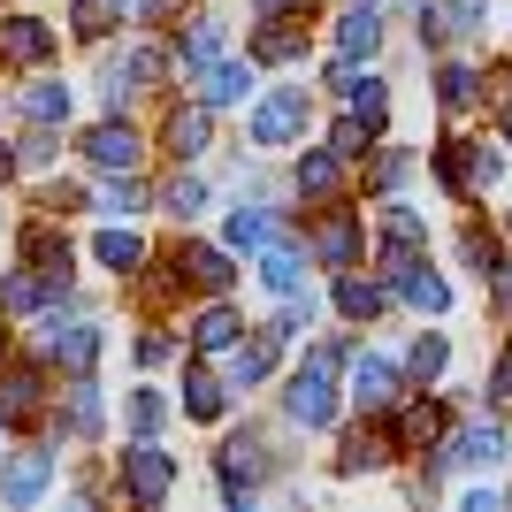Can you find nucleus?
<instances>
[{
  "mask_svg": "<svg viewBox=\"0 0 512 512\" xmlns=\"http://www.w3.org/2000/svg\"><path fill=\"white\" fill-rule=\"evenodd\" d=\"M161 390H138V398H130V428H138V436H153V428H161Z\"/></svg>",
  "mask_w": 512,
  "mask_h": 512,
  "instance_id": "nucleus-35",
  "label": "nucleus"
},
{
  "mask_svg": "<svg viewBox=\"0 0 512 512\" xmlns=\"http://www.w3.org/2000/svg\"><path fill=\"white\" fill-rule=\"evenodd\" d=\"M467 100H474V69L451 62V69H444V107H467Z\"/></svg>",
  "mask_w": 512,
  "mask_h": 512,
  "instance_id": "nucleus-40",
  "label": "nucleus"
},
{
  "mask_svg": "<svg viewBox=\"0 0 512 512\" xmlns=\"http://www.w3.org/2000/svg\"><path fill=\"white\" fill-rule=\"evenodd\" d=\"M276 352H283V329H245V352L230 360V383H260L276 367Z\"/></svg>",
  "mask_w": 512,
  "mask_h": 512,
  "instance_id": "nucleus-15",
  "label": "nucleus"
},
{
  "mask_svg": "<svg viewBox=\"0 0 512 512\" xmlns=\"http://www.w3.org/2000/svg\"><path fill=\"white\" fill-rule=\"evenodd\" d=\"M100 207H107V214H130V207H138V184H130V176H123V184H115V192H107Z\"/></svg>",
  "mask_w": 512,
  "mask_h": 512,
  "instance_id": "nucleus-41",
  "label": "nucleus"
},
{
  "mask_svg": "<svg viewBox=\"0 0 512 512\" xmlns=\"http://www.w3.org/2000/svg\"><path fill=\"white\" fill-rule=\"evenodd\" d=\"M0 406H8V421L31 413V406H39V375H8V383H0Z\"/></svg>",
  "mask_w": 512,
  "mask_h": 512,
  "instance_id": "nucleus-34",
  "label": "nucleus"
},
{
  "mask_svg": "<svg viewBox=\"0 0 512 512\" xmlns=\"http://www.w3.org/2000/svg\"><path fill=\"white\" fill-rule=\"evenodd\" d=\"M444 436V406H406L398 413V444H436Z\"/></svg>",
  "mask_w": 512,
  "mask_h": 512,
  "instance_id": "nucleus-28",
  "label": "nucleus"
},
{
  "mask_svg": "<svg viewBox=\"0 0 512 512\" xmlns=\"http://www.w3.org/2000/svg\"><path fill=\"white\" fill-rule=\"evenodd\" d=\"M8 169H16V153H0V176H8Z\"/></svg>",
  "mask_w": 512,
  "mask_h": 512,
  "instance_id": "nucleus-47",
  "label": "nucleus"
},
{
  "mask_svg": "<svg viewBox=\"0 0 512 512\" xmlns=\"http://www.w3.org/2000/svg\"><path fill=\"white\" fill-rule=\"evenodd\" d=\"M23 253H31V268H39V276L54 283V291L69 283V245H62L54 230H46V222H31V237H23Z\"/></svg>",
  "mask_w": 512,
  "mask_h": 512,
  "instance_id": "nucleus-16",
  "label": "nucleus"
},
{
  "mask_svg": "<svg viewBox=\"0 0 512 512\" xmlns=\"http://www.w3.org/2000/svg\"><path fill=\"white\" fill-rule=\"evenodd\" d=\"M115 8H123V16H153V0H115Z\"/></svg>",
  "mask_w": 512,
  "mask_h": 512,
  "instance_id": "nucleus-44",
  "label": "nucleus"
},
{
  "mask_svg": "<svg viewBox=\"0 0 512 512\" xmlns=\"http://www.w3.org/2000/svg\"><path fill=\"white\" fill-rule=\"evenodd\" d=\"M46 291H54V283L31 268V276H8V283H0V306H8V314H23V306H39Z\"/></svg>",
  "mask_w": 512,
  "mask_h": 512,
  "instance_id": "nucleus-31",
  "label": "nucleus"
},
{
  "mask_svg": "<svg viewBox=\"0 0 512 512\" xmlns=\"http://www.w3.org/2000/svg\"><path fill=\"white\" fill-rule=\"evenodd\" d=\"M444 467H505V428L497 421H474V428H459L451 436V451H444Z\"/></svg>",
  "mask_w": 512,
  "mask_h": 512,
  "instance_id": "nucleus-9",
  "label": "nucleus"
},
{
  "mask_svg": "<svg viewBox=\"0 0 512 512\" xmlns=\"http://www.w3.org/2000/svg\"><path fill=\"white\" fill-rule=\"evenodd\" d=\"M505 138H512V107H505Z\"/></svg>",
  "mask_w": 512,
  "mask_h": 512,
  "instance_id": "nucleus-48",
  "label": "nucleus"
},
{
  "mask_svg": "<svg viewBox=\"0 0 512 512\" xmlns=\"http://www.w3.org/2000/svg\"><path fill=\"white\" fill-rule=\"evenodd\" d=\"M283 237L276 207H230V253H268Z\"/></svg>",
  "mask_w": 512,
  "mask_h": 512,
  "instance_id": "nucleus-14",
  "label": "nucleus"
},
{
  "mask_svg": "<svg viewBox=\"0 0 512 512\" xmlns=\"http://www.w3.org/2000/svg\"><path fill=\"white\" fill-rule=\"evenodd\" d=\"M85 161L107 176H130L138 169V138H130V123H92L85 130Z\"/></svg>",
  "mask_w": 512,
  "mask_h": 512,
  "instance_id": "nucleus-8",
  "label": "nucleus"
},
{
  "mask_svg": "<svg viewBox=\"0 0 512 512\" xmlns=\"http://www.w3.org/2000/svg\"><path fill=\"white\" fill-rule=\"evenodd\" d=\"M337 367H344V344H314V352H306V367L291 375L283 413H291L299 428H321L329 413H337Z\"/></svg>",
  "mask_w": 512,
  "mask_h": 512,
  "instance_id": "nucleus-1",
  "label": "nucleus"
},
{
  "mask_svg": "<svg viewBox=\"0 0 512 512\" xmlns=\"http://www.w3.org/2000/svg\"><path fill=\"white\" fill-rule=\"evenodd\" d=\"M199 100H207V107H237V100H253V62H230V54H214V62L199 69Z\"/></svg>",
  "mask_w": 512,
  "mask_h": 512,
  "instance_id": "nucleus-10",
  "label": "nucleus"
},
{
  "mask_svg": "<svg viewBox=\"0 0 512 512\" xmlns=\"http://www.w3.org/2000/svg\"><path fill=\"white\" fill-rule=\"evenodd\" d=\"M299 54H306V39L283 31V23H260L253 31V62H299Z\"/></svg>",
  "mask_w": 512,
  "mask_h": 512,
  "instance_id": "nucleus-24",
  "label": "nucleus"
},
{
  "mask_svg": "<svg viewBox=\"0 0 512 512\" xmlns=\"http://www.w3.org/2000/svg\"><path fill=\"white\" fill-rule=\"evenodd\" d=\"M54 153H62V138H54V130H31V138H23V169H46Z\"/></svg>",
  "mask_w": 512,
  "mask_h": 512,
  "instance_id": "nucleus-37",
  "label": "nucleus"
},
{
  "mask_svg": "<svg viewBox=\"0 0 512 512\" xmlns=\"http://www.w3.org/2000/svg\"><path fill=\"white\" fill-rule=\"evenodd\" d=\"M314 260L321 268H352V260H360V214L352 207H337V214L314 222Z\"/></svg>",
  "mask_w": 512,
  "mask_h": 512,
  "instance_id": "nucleus-6",
  "label": "nucleus"
},
{
  "mask_svg": "<svg viewBox=\"0 0 512 512\" xmlns=\"http://www.w3.org/2000/svg\"><path fill=\"white\" fill-rule=\"evenodd\" d=\"M406 375H413V383H436V375H444V337H421V344H413Z\"/></svg>",
  "mask_w": 512,
  "mask_h": 512,
  "instance_id": "nucleus-33",
  "label": "nucleus"
},
{
  "mask_svg": "<svg viewBox=\"0 0 512 512\" xmlns=\"http://www.w3.org/2000/svg\"><path fill=\"white\" fill-rule=\"evenodd\" d=\"M260 474H268V451L253 444V436H237V444H222V459H214V482H222V497H245L260 490Z\"/></svg>",
  "mask_w": 512,
  "mask_h": 512,
  "instance_id": "nucleus-4",
  "label": "nucleus"
},
{
  "mask_svg": "<svg viewBox=\"0 0 512 512\" xmlns=\"http://www.w3.org/2000/svg\"><path fill=\"white\" fill-rule=\"evenodd\" d=\"M161 207H169L176 222H184V214H199V207H207V184H199V176H176L169 192H161Z\"/></svg>",
  "mask_w": 512,
  "mask_h": 512,
  "instance_id": "nucleus-32",
  "label": "nucleus"
},
{
  "mask_svg": "<svg viewBox=\"0 0 512 512\" xmlns=\"http://www.w3.org/2000/svg\"><path fill=\"white\" fill-rule=\"evenodd\" d=\"M406 176V153H375V184H398Z\"/></svg>",
  "mask_w": 512,
  "mask_h": 512,
  "instance_id": "nucleus-42",
  "label": "nucleus"
},
{
  "mask_svg": "<svg viewBox=\"0 0 512 512\" xmlns=\"http://www.w3.org/2000/svg\"><path fill=\"white\" fill-rule=\"evenodd\" d=\"M23 115H31V123H62L69 115V85H31L23 92Z\"/></svg>",
  "mask_w": 512,
  "mask_h": 512,
  "instance_id": "nucleus-30",
  "label": "nucleus"
},
{
  "mask_svg": "<svg viewBox=\"0 0 512 512\" xmlns=\"http://www.w3.org/2000/svg\"><path fill=\"white\" fill-rule=\"evenodd\" d=\"M92 253H100L107 268H115V276H130V268L146 260V245H138V237H130V230H100V245H92Z\"/></svg>",
  "mask_w": 512,
  "mask_h": 512,
  "instance_id": "nucleus-27",
  "label": "nucleus"
},
{
  "mask_svg": "<svg viewBox=\"0 0 512 512\" xmlns=\"http://www.w3.org/2000/svg\"><path fill=\"white\" fill-rule=\"evenodd\" d=\"M46 54H54V23H39V16H8V23H0V62L39 69Z\"/></svg>",
  "mask_w": 512,
  "mask_h": 512,
  "instance_id": "nucleus-5",
  "label": "nucleus"
},
{
  "mask_svg": "<svg viewBox=\"0 0 512 512\" xmlns=\"http://www.w3.org/2000/svg\"><path fill=\"white\" fill-rule=\"evenodd\" d=\"M260 276H268V291H276V299H291V291L306 283V268H299V253H291V245H268V260H260Z\"/></svg>",
  "mask_w": 512,
  "mask_h": 512,
  "instance_id": "nucleus-25",
  "label": "nucleus"
},
{
  "mask_svg": "<svg viewBox=\"0 0 512 512\" xmlns=\"http://www.w3.org/2000/svg\"><path fill=\"white\" fill-rule=\"evenodd\" d=\"M46 482H54V451H16V459L0 467V497H8V505H31Z\"/></svg>",
  "mask_w": 512,
  "mask_h": 512,
  "instance_id": "nucleus-12",
  "label": "nucleus"
},
{
  "mask_svg": "<svg viewBox=\"0 0 512 512\" xmlns=\"http://www.w3.org/2000/svg\"><path fill=\"white\" fill-rule=\"evenodd\" d=\"M46 352H54L69 375H85L92 352H100V329H92V321H54V314H46Z\"/></svg>",
  "mask_w": 512,
  "mask_h": 512,
  "instance_id": "nucleus-11",
  "label": "nucleus"
},
{
  "mask_svg": "<svg viewBox=\"0 0 512 512\" xmlns=\"http://www.w3.org/2000/svg\"><path fill=\"white\" fill-rule=\"evenodd\" d=\"M497 398H512V352L497 360Z\"/></svg>",
  "mask_w": 512,
  "mask_h": 512,
  "instance_id": "nucleus-43",
  "label": "nucleus"
},
{
  "mask_svg": "<svg viewBox=\"0 0 512 512\" xmlns=\"http://www.w3.org/2000/svg\"><path fill=\"white\" fill-rule=\"evenodd\" d=\"M184 276H192L199 291H230V283H237V260L222 253V245H192V253H184Z\"/></svg>",
  "mask_w": 512,
  "mask_h": 512,
  "instance_id": "nucleus-17",
  "label": "nucleus"
},
{
  "mask_svg": "<svg viewBox=\"0 0 512 512\" xmlns=\"http://www.w3.org/2000/svg\"><path fill=\"white\" fill-rule=\"evenodd\" d=\"M184 413H192V421H222V413H230V390L214 383L207 367H192V375H184Z\"/></svg>",
  "mask_w": 512,
  "mask_h": 512,
  "instance_id": "nucleus-20",
  "label": "nucleus"
},
{
  "mask_svg": "<svg viewBox=\"0 0 512 512\" xmlns=\"http://www.w3.org/2000/svg\"><path fill=\"white\" fill-rule=\"evenodd\" d=\"M329 85H337V100L352 107V115H367V123L383 115V77H367V69H337Z\"/></svg>",
  "mask_w": 512,
  "mask_h": 512,
  "instance_id": "nucleus-19",
  "label": "nucleus"
},
{
  "mask_svg": "<svg viewBox=\"0 0 512 512\" xmlns=\"http://www.w3.org/2000/svg\"><path fill=\"white\" fill-rule=\"evenodd\" d=\"M497 299H505V306H512V268H497Z\"/></svg>",
  "mask_w": 512,
  "mask_h": 512,
  "instance_id": "nucleus-45",
  "label": "nucleus"
},
{
  "mask_svg": "<svg viewBox=\"0 0 512 512\" xmlns=\"http://www.w3.org/2000/svg\"><path fill=\"white\" fill-rule=\"evenodd\" d=\"M337 314H352V321H375V314H383V283L344 276V283H337Z\"/></svg>",
  "mask_w": 512,
  "mask_h": 512,
  "instance_id": "nucleus-26",
  "label": "nucleus"
},
{
  "mask_svg": "<svg viewBox=\"0 0 512 512\" xmlns=\"http://www.w3.org/2000/svg\"><path fill=\"white\" fill-rule=\"evenodd\" d=\"M306 130V92L291 85V92H268V100H260V115H253V146H291V138H299Z\"/></svg>",
  "mask_w": 512,
  "mask_h": 512,
  "instance_id": "nucleus-3",
  "label": "nucleus"
},
{
  "mask_svg": "<svg viewBox=\"0 0 512 512\" xmlns=\"http://www.w3.org/2000/svg\"><path fill=\"white\" fill-rule=\"evenodd\" d=\"M123 490L138 497V505H161V497L176 490V459L153 444V436H138V444L123 451Z\"/></svg>",
  "mask_w": 512,
  "mask_h": 512,
  "instance_id": "nucleus-2",
  "label": "nucleus"
},
{
  "mask_svg": "<svg viewBox=\"0 0 512 512\" xmlns=\"http://www.w3.org/2000/svg\"><path fill=\"white\" fill-rule=\"evenodd\" d=\"M352 398H360V413L398 406V367L375 360V352H360V360H352Z\"/></svg>",
  "mask_w": 512,
  "mask_h": 512,
  "instance_id": "nucleus-13",
  "label": "nucleus"
},
{
  "mask_svg": "<svg viewBox=\"0 0 512 512\" xmlns=\"http://www.w3.org/2000/svg\"><path fill=\"white\" fill-rule=\"evenodd\" d=\"M375 459H383V444H375V436H352L337 467H344V474H360V467H375Z\"/></svg>",
  "mask_w": 512,
  "mask_h": 512,
  "instance_id": "nucleus-38",
  "label": "nucleus"
},
{
  "mask_svg": "<svg viewBox=\"0 0 512 512\" xmlns=\"http://www.w3.org/2000/svg\"><path fill=\"white\" fill-rule=\"evenodd\" d=\"M337 161H344V153L337 146H329V153H306V161H299V192H337Z\"/></svg>",
  "mask_w": 512,
  "mask_h": 512,
  "instance_id": "nucleus-29",
  "label": "nucleus"
},
{
  "mask_svg": "<svg viewBox=\"0 0 512 512\" xmlns=\"http://www.w3.org/2000/svg\"><path fill=\"white\" fill-rule=\"evenodd\" d=\"M0 428H8V406H0Z\"/></svg>",
  "mask_w": 512,
  "mask_h": 512,
  "instance_id": "nucleus-49",
  "label": "nucleus"
},
{
  "mask_svg": "<svg viewBox=\"0 0 512 512\" xmlns=\"http://www.w3.org/2000/svg\"><path fill=\"white\" fill-rule=\"evenodd\" d=\"M69 428H100V398H92V383H77V398H69Z\"/></svg>",
  "mask_w": 512,
  "mask_h": 512,
  "instance_id": "nucleus-39",
  "label": "nucleus"
},
{
  "mask_svg": "<svg viewBox=\"0 0 512 512\" xmlns=\"http://www.w3.org/2000/svg\"><path fill=\"white\" fill-rule=\"evenodd\" d=\"M214 54H222V23H214V16H192V31H184V46H176V62H184V69H207Z\"/></svg>",
  "mask_w": 512,
  "mask_h": 512,
  "instance_id": "nucleus-22",
  "label": "nucleus"
},
{
  "mask_svg": "<svg viewBox=\"0 0 512 512\" xmlns=\"http://www.w3.org/2000/svg\"><path fill=\"white\" fill-rule=\"evenodd\" d=\"M207 130H214V107H207V100H184V107H169L161 146H169L176 161H192V153H207Z\"/></svg>",
  "mask_w": 512,
  "mask_h": 512,
  "instance_id": "nucleus-7",
  "label": "nucleus"
},
{
  "mask_svg": "<svg viewBox=\"0 0 512 512\" xmlns=\"http://www.w3.org/2000/svg\"><path fill=\"white\" fill-rule=\"evenodd\" d=\"M283 8H299V0H260V16H283Z\"/></svg>",
  "mask_w": 512,
  "mask_h": 512,
  "instance_id": "nucleus-46",
  "label": "nucleus"
},
{
  "mask_svg": "<svg viewBox=\"0 0 512 512\" xmlns=\"http://www.w3.org/2000/svg\"><path fill=\"white\" fill-rule=\"evenodd\" d=\"M367 130H375V123H367V115H352V123H337V153H344V161H360V153H367Z\"/></svg>",
  "mask_w": 512,
  "mask_h": 512,
  "instance_id": "nucleus-36",
  "label": "nucleus"
},
{
  "mask_svg": "<svg viewBox=\"0 0 512 512\" xmlns=\"http://www.w3.org/2000/svg\"><path fill=\"white\" fill-rule=\"evenodd\" d=\"M398 299H406V306H421V314H444V306H451V291H444L436 276H421V268H398Z\"/></svg>",
  "mask_w": 512,
  "mask_h": 512,
  "instance_id": "nucleus-23",
  "label": "nucleus"
},
{
  "mask_svg": "<svg viewBox=\"0 0 512 512\" xmlns=\"http://www.w3.org/2000/svg\"><path fill=\"white\" fill-rule=\"evenodd\" d=\"M237 337H245V321H237V306H207L192 329V352H237Z\"/></svg>",
  "mask_w": 512,
  "mask_h": 512,
  "instance_id": "nucleus-18",
  "label": "nucleus"
},
{
  "mask_svg": "<svg viewBox=\"0 0 512 512\" xmlns=\"http://www.w3.org/2000/svg\"><path fill=\"white\" fill-rule=\"evenodd\" d=\"M337 46H344V62L375 54V46H383V23H375V8H352V16L337 23Z\"/></svg>",
  "mask_w": 512,
  "mask_h": 512,
  "instance_id": "nucleus-21",
  "label": "nucleus"
}]
</instances>
